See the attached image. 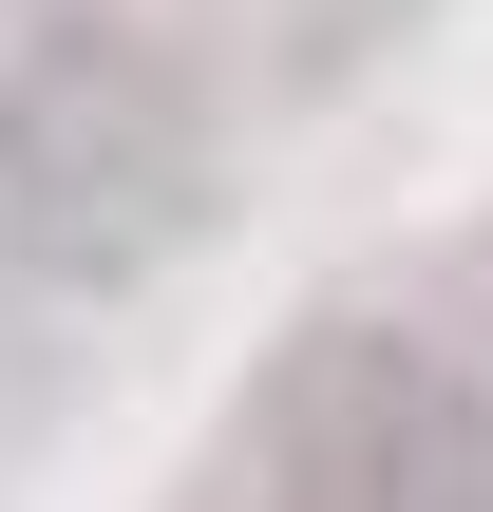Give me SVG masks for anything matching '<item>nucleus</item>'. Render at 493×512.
Instances as JSON below:
<instances>
[{
	"label": "nucleus",
	"instance_id": "1",
	"mask_svg": "<svg viewBox=\"0 0 493 512\" xmlns=\"http://www.w3.org/2000/svg\"><path fill=\"white\" fill-rule=\"evenodd\" d=\"M190 228H209L190 76L133 19H95V0L19 19L0 38V266L19 285H152Z\"/></svg>",
	"mask_w": 493,
	"mask_h": 512
},
{
	"label": "nucleus",
	"instance_id": "2",
	"mask_svg": "<svg viewBox=\"0 0 493 512\" xmlns=\"http://www.w3.org/2000/svg\"><path fill=\"white\" fill-rule=\"evenodd\" d=\"M247 456L266 512H493V380L418 323H304Z\"/></svg>",
	"mask_w": 493,
	"mask_h": 512
}]
</instances>
